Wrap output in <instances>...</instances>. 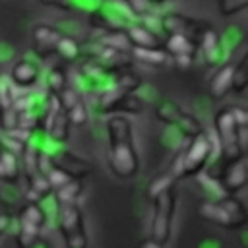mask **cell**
<instances>
[{
  "mask_svg": "<svg viewBox=\"0 0 248 248\" xmlns=\"http://www.w3.org/2000/svg\"><path fill=\"white\" fill-rule=\"evenodd\" d=\"M108 136V167L118 178H132L140 169L138 151L134 145V130L126 116L114 114L107 120Z\"/></svg>",
  "mask_w": 248,
  "mask_h": 248,
  "instance_id": "cell-1",
  "label": "cell"
},
{
  "mask_svg": "<svg viewBox=\"0 0 248 248\" xmlns=\"http://www.w3.org/2000/svg\"><path fill=\"white\" fill-rule=\"evenodd\" d=\"M56 225L66 248H87L83 211L78 203H68L56 209Z\"/></svg>",
  "mask_w": 248,
  "mask_h": 248,
  "instance_id": "cell-2",
  "label": "cell"
},
{
  "mask_svg": "<svg viewBox=\"0 0 248 248\" xmlns=\"http://www.w3.org/2000/svg\"><path fill=\"white\" fill-rule=\"evenodd\" d=\"M87 16H89V25L103 33L124 31V27L136 19L134 14L122 2H107V0H103Z\"/></svg>",
  "mask_w": 248,
  "mask_h": 248,
  "instance_id": "cell-3",
  "label": "cell"
},
{
  "mask_svg": "<svg viewBox=\"0 0 248 248\" xmlns=\"http://www.w3.org/2000/svg\"><path fill=\"white\" fill-rule=\"evenodd\" d=\"M180 159V174L182 178L186 176H198L207 163L213 159V143L209 134L200 132L198 136L190 138L188 147L178 155Z\"/></svg>",
  "mask_w": 248,
  "mask_h": 248,
  "instance_id": "cell-4",
  "label": "cell"
},
{
  "mask_svg": "<svg viewBox=\"0 0 248 248\" xmlns=\"http://www.w3.org/2000/svg\"><path fill=\"white\" fill-rule=\"evenodd\" d=\"M176 207V192L174 186L167 188L153 200V219H151V238L167 244L172 232V217Z\"/></svg>",
  "mask_w": 248,
  "mask_h": 248,
  "instance_id": "cell-5",
  "label": "cell"
},
{
  "mask_svg": "<svg viewBox=\"0 0 248 248\" xmlns=\"http://www.w3.org/2000/svg\"><path fill=\"white\" fill-rule=\"evenodd\" d=\"M211 27V23L203 21V19H196L190 16H182L176 12H169L159 19V29L165 35H172V33H182L186 37H190L196 45L200 43L202 35Z\"/></svg>",
  "mask_w": 248,
  "mask_h": 248,
  "instance_id": "cell-6",
  "label": "cell"
},
{
  "mask_svg": "<svg viewBox=\"0 0 248 248\" xmlns=\"http://www.w3.org/2000/svg\"><path fill=\"white\" fill-rule=\"evenodd\" d=\"M223 190L227 194H236L248 184V159L246 155H240L232 161H227L225 169L217 176Z\"/></svg>",
  "mask_w": 248,
  "mask_h": 248,
  "instance_id": "cell-7",
  "label": "cell"
},
{
  "mask_svg": "<svg viewBox=\"0 0 248 248\" xmlns=\"http://www.w3.org/2000/svg\"><path fill=\"white\" fill-rule=\"evenodd\" d=\"M62 37V31L54 25H46V23H37L31 29V41H33V52L39 58H48L50 54H54V46L58 43V39Z\"/></svg>",
  "mask_w": 248,
  "mask_h": 248,
  "instance_id": "cell-8",
  "label": "cell"
},
{
  "mask_svg": "<svg viewBox=\"0 0 248 248\" xmlns=\"http://www.w3.org/2000/svg\"><path fill=\"white\" fill-rule=\"evenodd\" d=\"M122 33L128 39L132 48H159V46H163V39L141 21L134 19L132 23H128L124 27Z\"/></svg>",
  "mask_w": 248,
  "mask_h": 248,
  "instance_id": "cell-9",
  "label": "cell"
},
{
  "mask_svg": "<svg viewBox=\"0 0 248 248\" xmlns=\"http://www.w3.org/2000/svg\"><path fill=\"white\" fill-rule=\"evenodd\" d=\"M10 79H12V83L16 87L31 89L41 79V68H39V64L35 60L19 58V60L14 62V66L10 70Z\"/></svg>",
  "mask_w": 248,
  "mask_h": 248,
  "instance_id": "cell-10",
  "label": "cell"
},
{
  "mask_svg": "<svg viewBox=\"0 0 248 248\" xmlns=\"http://www.w3.org/2000/svg\"><path fill=\"white\" fill-rule=\"evenodd\" d=\"M23 172H21V159L19 153L8 149V147H0V180L6 184L16 186L21 180Z\"/></svg>",
  "mask_w": 248,
  "mask_h": 248,
  "instance_id": "cell-11",
  "label": "cell"
},
{
  "mask_svg": "<svg viewBox=\"0 0 248 248\" xmlns=\"http://www.w3.org/2000/svg\"><path fill=\"white\" fill-rule=\"evenodd\" d=\"M231 83H232V64H221L217 66V72L211 76L209 85H207V93L211 99H223L229 91H231Z\"/></svg>",
  "mask_w": 248,
  "mask_h": 248,
  "instance_id": "cell-12",
  "label": "cell"
},
{
  "mask_svg": "<svg viewBox=\"0 0 248 248\" xmlns=\"http://www.w3.org/2000/svg\"><path fill=\"white\" fill-rule=\"evenodd\" d=\"M163 48L169 52L170 58H174V56H196V52H198V45L182 33L167 35V39L163 41Z\"/></svg>",
  "mask_w": 248,
  "mask_h": 248,
  "instance_id": "cell-13",
  "label": "cell"
},
{
  "mask_svg": "<svg viewBox=\"0 0 248 248\" xmlns=\"http://www.w3.org/2000/svg\"><path fill=\"white\" fill-rule=\"evenodd\" d=\"M198 213L200 217L215 223V225H221L225 229H234V221L231 219V215L223 209V205L217 202V200H205L200 203L198 207Z\"/></svg>",
  "mask_w": 248,
  "mask_h": 248,
  "instance_id": "cell-14",
  "label": "cell"
},
{
  "mask_svg": "<svg viewBox=\"0 0 248 248\" xmlns=\"http://www.w3.org/2000/svg\"><path fill=\"white\" fill-rule=\"evenodd\" d=\"M17 221L19 223H25V225H31V227H37V229H43L46 225V209L43 207L41 202H25L21 205V209L17 211Z\"/></svg>",
  "mask_w": 248,
  "mask_h": 248,
  "instance_id": "cell-15",
  "label": "cell"
},
{
  "mask_svg": "<svg viewBox=\"0 0 248 248\" xmlns=\"http://www.w3.org/2000/svg\"><path fill=\"white\" fill-rule=\"evenodd\" d=\"M81 192H83V184H81L79 178H72V180H68L66 184L54 188V190H52V196H54L56 209L62 207V205H68V203H78Z\"/></svg>",
  "mask_w": 248,
  "mask_h": 248,
  "instance_id": "cell-16",
  "label": "cell"
},
{
  "mask_svg": "<svg viewBox=\"0 0 248 248\" xmlns=\"http://www.w3.org/2000/svg\"><path fill=\"white\" fill-rule=\"evenodd\" d=\"M130 52H132V58L134 60H140V62L149 64V66H167V64H172L169 52L163 46H159V48H132Z\"/></svg>",
  "mask_w": 248,
  "mask_h": 248,
  "instance_id": "cell-17",
  "label": "cell"
},
{
  "mask_svg": "<svg viewBox=\"0 0 248 248\" xmlns=\"http://www.w3.org/2000/svg\"><path fill=\"white\" fill-rule=\"evenodd\" d=\"M217 202L223 205V209H225V211L231 215V219L234 221V229L246 225V207H244V203H242L238 198H234V194H225V196H221Z\"/></svg>",
  "mask_w": 248,
  "mask_h": 248,
  "instance_id": "cell-18",
  "label": "cell"
},
{
  "mask_svg": "<svg viewBox=\"0 0 248 248\" xmlns=\"http://www.w3.org/2000/svg\"><path fill=\"white\" fill-rule=\"evenodd\" d=\"M68 134H70V122H68V116H66V110H58L46 136L52 143H58V145H64L66 140H68Z\"/></svg>",
  "mask_w": 248,
  "mask_h": 248,
  "instance_id": "cell-19",
  "label": "cell"
},
{
  "mask_svg": "<svg viewBox=\"0 0 248 248\" xmlns=\"http://www.w3.org/2000/svg\"><path fill=\"white\" fill-rule=\"evenodd\" d=\"M54 54H58L64 62H74L81 56V48H79V43L72 35L62 33V37L58 39V43L54 46Z\"/></svg>",
  "mask_w": 248,
  "mask_h": 248,
  "instance_id": "cell-20",
  "label": "cell"
},
{
  "mask_svg": "<svg viewBox=\"0 0 248 248\" xmlns=\"http://www.w3.org/2000/svg\"><path fill=\"white\" fill-rule=\"evenodd\" d=\"M172 128L178 132V136H180V138H186V140H190V138L198 136L200 132H203V128H202L200 120H198L194 114L186 112V110L176 118V122L172 124Z\"/></svg>",
  "mask_w": 248,
  "mask_h": 248,
  "instance_id": "cell-21",
  "label": "cell"
},
{
  "mask_svg": "<svg viewBox=\"0 0 248 248\" xmlns=\"http://www.w3.org/2000/svg\"><path fill=\"white\" fill-rule=\"evenodd\" d=\"M248 89V56L244 54L238 64H232V83H231V91L234 95H244Z\"/></svg>",
  "mask_w": 248,
  "mask_h": 248,
  "instance_id": "cell-22",
  "label": "cell"
},
{
  "mask_svg": "<svg viewBox=\"0 0 248 248\" xmlns=\"http://www.w3.org/2000/svg\"><path fill=\"white\" fill-rule=\"evenodd\" d=\"M182 112H184V110H182L174 101H170V99H161L159 105L155 107V116H157V120H161V122L167 124V126H172V124L176 122V118H178Z\"/></svg>",
  "mask_w": 248,
  "mask_h": 248,
  "instance_id": "cell-23",
  "label": "cell"
},
{
  "mask_svg": "<svg viewBox=\"0 0 248 248\" xmlns=\"http://www.w3.org/2000/svg\"><path fill=\"white\" fill-rule=\"evenodd\" d=\"M66 85H68L66 68H64L62 64L50 66V70H48V74H46V91L52 93V95H58Z\"/></svg>",
  "mask_w": 248,
  "mask_h": 248,
  "instance_id": "cell-24",
  "label": "cell"
},
{
  "mask_svg": "<svg viewBox=\"0 0 248 248\" xmlns=\"http://www.w3.org/2000/svg\"><path fill=\"white\" fill-rule=\"evenodd\" d=\"M200 174H202V172H200ZM200 184L203 186L202 190L205 192L207 200H219L221 196L227 194V192L223 190V186H221V182H219V178H217L215 174H209V172L202 174V176H200Z\"/></svg>",
  "mask_w": 248,
  "mask_h": 248,
  "instance_id": "cell-25",
  "label": "cell"
},
{
  "mask_svg": "<svg viewBox=\"0 0 248 248\" xmlns=\"http://www.w3.org/2000/svg\"><path fill=\"white\" fill-rule=\"evenodd\" d=\"M174 186V178L169 174V172H163V174H157L149 184H147V198L153 202L159 194H163L167 188Z\"/></svg>",
  "mask_w": 248,
  "mask_h": 248,
  "instance_id": "cell-26",
  "label": "cell"
},
{
  "mask_svg": "<svg viewBox=\"0 0 248 248\" xmlns=\"http://www.w3.org/2000/svg\"><path fill=\"white\" fill-rule=\"evenodd\" d=\"M66 116H68V122L70 126H76V128H81L89 122V110H87V105L83 101H78L72 108L66 110Z\"/></svg>",
  "mask_w": 248,
  "mask_h": 248,
  "instance_id": "cell-27",
  "label": "cell"
},
{
  "mask_svg": "<svg viewBox=\"0 0 248 248\" xmlns=\"http://www.w3.org/2000/svg\"><path fill=\"white\" fill-rule=\"evenodd\" d=\"M143 105H145V103L141 101V97H138V95L132 91V93H126V95L120 99L116 112H126V114H140V112L143 110Z\"/></svg>",
  "mask_w": 248,
  "mask_h": 248,
  "instance_id": "cell-28",
  "label": "cell"
},
{
  "mask_svg": "<svg viewBox=\"0 0 248 248\" xmlns=\"http://www.w3.org/2000/svg\"><path fill=\"white\" fill-rule=\"evenodd\" d=\"M17 93H19V87H16L10 78H0V108L12 107Z\"/></svg>",
  "mask_w": 248,
  "mask_h": 248,
  "instance_id": "cell-29",
  "label": "cell"
},
{
  "mask_svg": "<svg viewBox=\"0 0 248 248\" xmlns=\"http://www.w3.org/2000/svg\"><path fill=\"white\" fill-rule=\"evenodd\" d=\"M248 6V0H219L217 8H219V14L223 17H231V16H236L240 14L242 10H246Z\"/></svg>",
  "mask_w": 248,
  "mask_h": 248,
  "instance_id": "cell-30",
  "label": "cell"
},
{
  "mask_svg": "<svg viewBox=\"0 0 248 248\" xmlns=\"http://www.w3.org/2000/svg\"><path fill=\"white\" fill-rule=\"evenodd\" d=\"M45 176H46L48 184L52 186V190L58 188V186H62V184H66L68 180H72L64 170H60V169H56V167H48V169L45 170Z\"/></svg>",
  "mask_w": 248,
  "mask_h": 248,
  "instance_id": "cell-31",
  "label": "cell"
},
{
  "mask_svg": "<svg viewBox=\"0 0 248 248\" xmlns=\"http://www.w3.org/2000/svg\"><path fill=\"white\" fill-rule=\"evenodd\" d=\"M120 2L134 14V17H141V16H145L147 10H149L147 0H120Z\"/></svg>",
  "mask_w": 248,
  "mask_h": 248,
  "instance_id": "cell-32",
  "label": "cell"
},
{
  "mask_svg": "<svg viewBox=\"0 0 248 248\" xmlns=\"http://www.w3.org/2000/svg\"><path fill=\"white\" fill-rule=\"evenodd\" d=\"M103 0H70V8L76 10V12H83V14H89L93 12Z\"/></svg>",
  "mask_w": 248,
  "mask_h": 248,
  "instance_id": "cell-33",
  "label": "cell"
},
{
  "mask_svg": "<svg viewBox=\"0 0 248 248\" xmlns=\"http://www.w3.org/2000/svg\"><path fill=\"white\" fill-rule=\"evenodd\" d=\"M170 62H172L176 68L186 70V68H190V66L194 64V56H174V58H170Z\"/></svg>",
  "mask_w": 248,
  "mask_h": 248,
  "instance_id": "cell-34",
  "label": "cell"
},
{
  "mask_svg": "<svg viewBox=\"0 0 248 248\" xmlns=\"http://www.w3.org/2000/svg\"><path fill=\"white\" fill-rule=\"evenodd\" d=\"M41 4L45 6H50V8H58V10H66L70 12V0H41Z\"/></svg>",
  "mask_w": 248,
  "mask_h": 248,
  "instance_id": "cell-35",
  "label": "cell"
},
{
  "mask_svg": "<svg viewBox=\"0 0 248 248\" xmlns=\"http://www.w3.org/2000/svg\"><path fill=\"white\" fill-rule=\"evenodd\" d=\"M10 223H12V217H10V213L8 211H4V213H0V238L6 234V231L10 229Z\"/></svg>",
  "mask_w": 248,
  "mask_h": 248,
  "instance_id": "cell-36",
  "label": "cell"
},
{
  "mask_svg": "<svg viewBox=\"0 0 248 248\" xmlns=\"http://www.w3.org/2000/svg\"><path fill=\"white\" fill-rule=\"evenodd\" d=\"M140 248H165V244H161L153 238H145V240L140 242Z\"/></svg>",
  "mask_w": 248,
  "mask_h": 248,
  "instance_id": "cell-37",
  "label": "cell"
},
{
  "mask_svg": "<svg viewBox=\"0 0 248 248\" xmlns=\"http://www.w3.org/2000/svg\"><path fill=\"white\" fill-rule=\"evenodd\" d=\"M165 2H169V0H147L149 6H161V4H165Z\"/></svg>",
  "mask_w": 248,
  "mask_h": 248,
  "instance_id": "cell-38",
  "label": "cell"
},
{
  "mask_svg": "<svg viewBox=\"0 0 248 248\" xmlns=\"http://www.w3.org/2000/svg\"><path fill=\"white\" fill-rule=\"evenodd\" d=\"M0 147H2V136H0Z\"/></svg>",
  "mask_w": 248,
  "mask_h": 248,
  "instance_id": "cell-39",
  "label": "cell"
}]
</instances>
